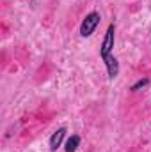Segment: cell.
I'll return each mask as SVG.
<instances>
[{
  "label": "cell",
  "mask_w": 151,
  "mask_h": 152,
  "mask_svg": "<svg viewBox=\"0 0 151 152\" xmlns=\"http://www.w3.org/2000/svg\"><path fill=\"white\" fill-rule=\"evenodd\" d=\"M148 83H150V80H148V78H142V80H139V81H137V83H133V85H132V88H130V90H132V92H137V90H139V88H142V87H146V85H148Z\"/></svg>",
  "instance_id": "8992f818"
},
{
  "label": "cell",
  "mask_w": 151,
  "mask_h": 152,
  "mask_svg": "<svg viewBox=\"0 0 151 152\" xmlns=\"http://www.w3.org/2000/svg\"><path fill=\"white\" fill-rule=\"evenodd\" d=\"M100 12H89L85 18H84V21H82V25H80V36L82 37H89V36H93V32L96 30V27L100 25Z\"/></svg>",
  "instance_id": "6da1fadb"
},
{
  "label": "cell",
  "mask_w": 151,
  "mask_h": 152,
  "mask_svg": "<svg viewBox=\"0 0 151 152\" xmlns=\"http://www.w3.org/2000/svg\"><path fill=\"white\" fill-rule=\"evenodd\" d=\"M80 145V136L78 134H71L68 140H66V145H64V151L66 152H75Z\"/></svg>",
  "instance_id": "5b68a950"
},
{
  "label": "cell",
  "mask_w": 151,
  "mask_h": 152,
  "mask_svg": "<svg viewBox=\"0 0 151 152\" xmlns=\"http://www.w3.org/2000/svg\"><path fill=\"white\" fill-rule=\"evenodd\" d=\"M64 136H66V127H59V129L50 136V151H52V152L57 151V149L61 147V143H62Z\"/></svg>",
  "instance_id": "3957f363"
},
{
  "label": "cell",
  "mask_w": 151,
  "mask_h": 152,
  "mask_svg": "<svg viewBox=\"0 0 151 152\" xmlns=\"http://www.w3.org/2000/svg\"><path fill=\"white\" fill-rule=\"evenodd\" d=\"M103 62H105V66H107L109 78H110V80H114L115 76L119 75V62H117V58H115L114 55H109L107 58H103Z\"/></svg>",
  "instance_id": "277c9868"
},
{
  "label": "cell",
  "mask_w": 151,
  "mask_h": 152,
  "mask_svg": "<svg viewBox=\"0 0 151 152\" xmlns=\"http://www.w3.org/2000/svg\"><path fill=\"white\" fill-rule=\"evenodd\" d=\"M114 39H115V25L110 23L109 28H107V34H105V39L101 42V48H100V55H101V60L107 58L109 55H112L114 50Z\"/></svg>",
  "instance_id": "7a4b0ae2"
}]
</instances>
